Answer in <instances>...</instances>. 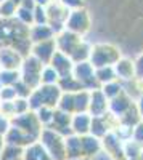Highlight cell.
<instances>
[{
	"instance_id": "cell-22",
	"label": "cell",
	"mask_w": 143,
	"mask_h": 160,
	"mask_svg": "<svg viewBox=\"0 0 143 160\" xmlns=\"http://www.w3.org/2000/svg\"><path fill=\"white\" fill-rule=\"evenodd\" d=\"M21 160H51V157L48 155V152L44 149V146L34 141L32 144L26 146L23 149V158Z\"/></svg>"
},
{
	"instance_id": "cell-4",
	"label": "cell",
	"mask_w": 143,
	"mask_h": 160,
	"mask_svg": "<svg viewBox=\"0 0 143 160\" xmlns=\"http://www.w3.org/2000/svg\"><path fill=\"white\" fill-rule=\"evenodd\" d=\"M64 29L81 35V37H85L92 31V16L87 11V8H79V10L69 11L66 21H64Z\"/></svg>"
},
{
	"instance_id": "cell-21",
	"label": "cell",
	"mask_w": 143,
	"mask_h": 160,
	"mask_svg": "<svg viewBox=\"0 0 143 160\" xmlns=\"http://www.w3.org/2000/svg\"><path fill=\"white\" fill-rule=\"evenodd\" d=\"M55 38V32L48 24H32L29 28V40L32 43L44 42V40Z\"/></svg>"
},
{
	"instance_id": "cell-43",
	"label": "cell",
	"mask_w": 143,
	"mask_h": 160,
	"mask_svg": "<svg viewBox=\"0 0 143 160\" xmlns=\"http://www.w3.org/2000/svg\"><path fill=\"white\" fill-rule=\"evenodd\" d=\"M135 106H137V111H138V115H140V120L143 122V95L135 101Z\"/></svg>"
},
{
	"instance_id": "cell-29",
	"label": "cell",
	"mask_w": 143,
	"mask_h": 160,
	"mask_svg": "<svg viewBox=\"0 0 143 160\" xmlns=\"http://www.w3.org/2000/svg\"><path fill=\"white\" fill-rule=\"evenodd\" d=\"M58 80H60L58 72L50 64H44L40 71V85H56Z\"/></svg>"
},
{
	"instance_id": "cell-9",
	"label": "cell",
	"mask_w": 143,
	"mask_h": 160,
	"mask_svg": "<svg viewBox=\"0 0 143 160\" xmlns=\"http://www.w3.org/2000/svg\"><path fill=\"white\" fill-rule=\"evenodd\" d=\"M101 152H105L111 160H125L124 157V141L114 131L106 133L101 138Z\"/></svg>"
},
{
	"instance_id": "cell-17",
	"label": "cell",
	"mask_w": 143,
	"mask_h": 160,
	"mask_svg": "<svg viewBox=\"0 0 143 160\" xmlns=\"http://www.w3.org/2000/svg\"><path fill=\"white\" fill-rule=\"evenodd\" d=\"M3 139H5V144L19 146V148H26V146H29V144H32V142L35 141L32 136L28 135V133H24L23 130L13 127V125H11V127L8 128V131L5 133Z\"/></svg>"
},
{
	"instance_id": "cell-37",
	"label": "cell",
	"mask_w": 143,
	"mask_h": 160,
	"mask_svg": "<svg viewBox=\"0 0 143 160\" xmlns=\"http://www.w3.org/2000/svg\"><path fill=\"white\" fill-rule=\"evenodd\" d=\"M13 88H15V91H16V98H29L31 91H32L24 82H21V80H18V82L13 85Z\"/></svg>"
},
{
	"instance_id": "cell-7",
	"label": "cell",
	"mask_w": 143,
	"mask_h": 160,
	"mask_svg": "<svg viewBox=\"0 0 143 160\" xmlns=\"http://www.w3.org/2000/svg\"><path fill=\"white\" fill-rule=\"evenodd\" d=\"M11 125L16 127L19 130H23L24 133H28L29 136H32L35 141L40 136V131H42V123L39 122V118L35 115L34 111H28L26 114H21V115H15L11 118Z\"/></svg>"
},
{
	"instance_id": "cell-19",
	"label": "cell",
	"mask_w": 143,
	"mask_h": 160,
	"mask_svg": "<svg viewBox=\"0 0 143 160\" xmlns=\"http://www.w3.org/2000/svg\"><path fill=\"white\" fill-rule=\"evenodd\" d=\"M48 64H50L51 68H53V69L58 72V75H60V77L71 74V72H72V68H74L72 59H71L68 55H64V53L58 51V50L55 51L53 58L50 59V62H48Z\"/></svg>"
},
{
	"instance_id": "cell-47",
	"label": "cell",
	"mask_w": 143,
	"mask_h": 160,
	"mask_svg": "<svg viewBox=\"0 0 143 160\" xmlns=\"http://www.w3.org/2000/svg\"><path fill=\"white\" fill-rule=\"evenodd\" d=\"M0 88H2V83H0Z\"/></svg>"
},
{
	"instance_id": "cell-10",
	"label": "cell",
	"mask_w": 143,
	"mask_h": 160,
	"mask_svg": "<svg viewBox=\"0 0 143 160\" xmlns=\"http://www.w3.org/2000/svg\"><path fill=\"white\" fill-rule=\"evenodd\" d=\"M85 37H81V35H77L74 32H69L66 29H63L61 32H58L55 35V45H56V50L64 53V55H71V53L74 51V48L79 45L82 40Z\"/></svg>"
},
{
	"instance_id": "cell-5",
	"label": "cell",
	"mask_w": 143,
	"mask_h": 160,
	"mask_svg": "<svg viewBox=\"0 0 143 160\" xmlns=\"http://www.w3.org/2000/svg\"><path fill=\"white\" fill-rule=\"evenodd\" d=\"M44 68V64L34 58L32 55L23 58V62L19 66V80L24 82L31 90L37 88L40 85V71Z\"/></svg>"
},
{
	"instance_id": "cell-42",
	"label": "cell",
	"mask_w": 143,
	"mask_h": 160,
	"mask_svg": "<svg viewBox=\"0 0 143 160\" xmlns=\"http://www.w3.org/2000/svg\"><path fill=\"white\" fill-rule=\"evenodd\" d=\"M135 62V72H137V77L138 78H143V51L137 56V59H134Z\"/></svg>"
},
{
	"instance_id": "cell-1",
	"label": "cell",
	"mask_w": 143,
	"mask_h": 160,
	"mask_svg": "<svg viewBox=\"0 0 143 160\" xmlns=\"http://www.w3.org/2000/svg\"><path fill=\"white\" fill-rule=\"evenodd\" d=\"M61 96V90L58 85H39L31 91V95L28 98L29 101V109L37 111L39 108H56L58 99Z\"/></svg>"
},
{
	"instance_id": "cell-30",
	"label": "cell",
	"mask_w": 143,
	"mask_h": 160,
	"mask_svg": "<svg viewBox=\"0 0 143 160\" xmlns=\"http://www.w3.org/2000/svg\"><path fill=\"white\" fill-rule=\"evenodd\" d=\"M23 149L19 146L5 144L2 152H0V160H21L23 158Z\"/></svg>"
},
{
	"instance_id": "cell-3",
	"label": "cell",
	"mask_w": 143,
	"mask_h": 160,
	"mask_svg": "<svg viewBox=\"0 0 143 160\" xmlns=\"http://www.w3.org/2000/svg\"><path fill=\"white\" fill-rule=\"evenodd\" d=\"M37 141L44 146V149L48 152L51 160H68L66 149H64V136H61L60 133L50 128H42Z\"/></svg>"
},
{
	"instance_id": "cell-39",
	"label": "cell",
	"mask_w": 143,
	"mask_h": 160,
	"mask_svg": "<svg viewBox=\"0 0 143 160\" xmlns=\"http://www.w3.org/2000/svg\"><path fill=\"white\" fill-rule=\"evenodd\" d=\"M16 98V91L13 87H2L0 88V101H13Z\"/></svg>"
},
{
	"instance_id": "cell-32",
	"label": "cell",
	"mask_w": 143,
	"mask_h": 160,
	"mask_svg": "<svg viewBox=\"0 0 143 160\" xmlns=\"http://www.w3.org/2000/svg\"><path fill=\"white\" fill-rule=\"evenodd\" d=\"M32 10H34V8L18 7V8H16V13H15V19H18L21 24H24V26H28V28H31V26L34 24Z\"/></svg>"
},
{
	"instance_id": "cell-14",
	"label": "cell",
	"mask_w": 143,
	"mask_h": 160,
	"mask_svg": "<svg viewBox=\"0 0 143 160\" xmlns=\"http://www.w3.org/2000/svg\"><path fill=\"white\" fill-rule=\"evenodd\" d=\"M113 69H114V74H116V78L121 80V82H129L137 77V72H135V62L134 59L130 58H125V56H121L118 61L113 64Z\"/></svg>"
},
{
	"instance_id": "cell-28",
	"label": "cell",
	"mask_w": 143,
	"mask_h": 160,
	"mask_svg": "<svg viewBox=\"0 0 143 160\" xmlns=\"http://www.w3.org/2000/svg\"><path fill=\"white\" fill-rule=\"evenodd\" d=\"M100 90L105 93V96H106L108 99H113V98H116V96H119L121 93L124 91V85H122L121 80L116 78V80H113V82H108V83H105V85H101Z\"/></svg>"
},
{
	"instance_id": "cell-15",
	"label": "cell",
	"mask_w": 143,
	"mask_h": 160,
	"mask_svg": "<svg viewBox=\"0 0 143 160\" xmlns=\"http://www.w3.org/2000/svg\"><path fill=\"white\" fill-rule=\"evenodd\" d=\"M23 62V56L11 47L0 48V69H11L19 71V66Z\"/></svg>"
},
{
	"instance_id": "cell-12",
	"label": "cell",
	"mask_w": 143,
	"mask_h": 160,
	"mask_svg": "<svg viewBox=\"0 0 143 160\" xmlns=\"http://www.w3.org/2000/svg\"><path fill=\"white\" fill-rule=\"evenodd\" d=\"M45 128H50V130L60 133V135L64 136V138L72 135V130H71V114L63 112L60 109H55L53 111V117H51V122Z\"/></svg>"
},
{
	"instance_id": "cell-46",
	"label": "cell",
	"mask_w": 143,
	"mask_h": 160,
	"mask_svg": "<svg viewBox=\"0 0 143 160\" xmlns=\"http://www.w3.org/2000/svg\"><path fill=\"white\" fill-rule=\"evenodd\" d=\"M2 2H3V0H0V3H2Z\"/></svg>"
},
{
	"instance_id": "cell-41",
	"label": "cell",
	"mask_w": 143,
	"mask_h": 160,
	"mask_svg": "<svg viewBox=\"0 0 143 160\" xmlns=\"http://www.w3.org/2000/svg\"><path fill=\"white\" fill-rule=\"evenodd\" d=\"M10 127H11V118H8L3 114H0V135L5 136V133L8 131Z\"/></svg>"
},
{
	"instance_id": "cell-16",
	"label": "cell",
	"mask_w": 143,
	"mask_h": 160,
	"mask_svg": "<svg viewBox=\"0 0 143 160\" xmlns=\"http://www.w3.org/2000/svg\"><path fill=\"white\" fill-rule=\"evenodd\" d=\"M90 125H92V115L88 112H77L71 115V130L74 135L77 136L88 135Z\"/></svg>"
},
{
	"instance_id": "cell-33",
	"label": "cell",
	"mask_w": 143,
	"mask_h": 160,
	"mask_svg": "<svg viewBox=\"0 0 143 160\" xmlns=\"http://www.w3.org/2000/svg\"><path fill=\"white\" fill-rule=\"evenodd\" d=\"M56 108H47V106H44V108H39L37 111H34L35 115H37V118H39V122L42 123L44 128L48 127V123L51 122V117H53V111Z\"/></svg>"
},
{
	"instance_id": "cell-20",
	"label": "cell",
	"mask_w": 143,
	"mask_h": 160,
	"mask_svg": "<svg viewBox=\"0 0 143 160\" xmlns=\"http://www.w3.org/2000/svg\"><path fill=\"white\" fill-rule=\"evenodd\" d=\"M135 101H132V98H129L125 93L122 91L119 96H116L113 99H109V106H108V112H111L114 117H121L130 106H134Z\"/></svg>"
},
{
	"instance_id": "cell-45",
	"label": "cell",
	"mask_w": 143,
	"mask_h": 160,
	"mask_svg": "<svg viewBox=\"0 0 143 160\" xmlns=\"http://www.w3.org/2000/svg\"><path fill=\"white\" fill-rule=\"evenodd\" d=\"M11 2H13V3H15L16 7H19V5L23 3V0H11Z\"/></svg>"
},
{
	"instance_id": "cell-2",
	"label": "cell",
	"mask_w": 143,
	"mask_h": 160,
	"mask_svg": "<svg viewBox=\"0 0 143 160\" xmlns=\"http://www.w3.org/2000/svg\"><path fill=\"white\" fill-rule=\"evenodd\" d=\"M121 56L122 53L118 45L109 42H100L92 45L88 61L93 68H103V66H113Z\"/></svg>"
},
{
	"instance_id": "cell-38",
	"label": "cell",
	"mask_w": 143,
	"mask_h": 160,
	"mask_svg": "<svg viewBox=\"0 0 143 160\" xmlns=\"http://www.w3.org/2000/svg\"><path fill=\"white\" fill-rule=\"evenodd\" d=\"M60 3L63 7H66L69 11L79 10V8H85V0H60Z\"/></svg>"
},
{
	"instance_id": "cell-44",
	"label": "cell",
	"mask_w": 143,
	"mask_h": 160,
	"mask_svg": "<svg viewBox=\"0 0 143 160\" xmlns=\"http://www.w3.org/2000/svg\"><path fill=\"white\" fill-rule=\"evenodd\" d=\"M48 2H50V0H34V3L39 5V7H45Z\"/></svg>"
},
{
	"instance_id": "cell-24",
	"label": "cell",
	"mask_w": 143,
	"mask_h": 160,
	"mask_svg": "<svg viewBox=\"0 0 143 160\" xmlns=\"http://www.w3.org/2000/svg\"><path fill=\"white\" fill-rule=\"evenodd\" d=\"M56 85H58V88L61 90V93H76V91L84 90L82 85H81V82H79V80H77L72 74H68V75L60 77V80H58Z\"/></svg>"
},
{
	"instance_id": "cell-34",
	"label": "cell",
	"mask_w": 143,
	"mask_h": 160,
	"mask_svg": "<svg viewBox=\"0 0 143 160\" xmlns=\"http://www.w3.org/2000/svg\"><path fill=\"white\" fill-rule=\"evenodd\" d=\"M16 5L11 2V0H3L0 3V18L2 19H11L15 18V13H16Z\"/></svg>"
},
{
	"instance_id": "cell-11",
	"label": "cell",
	"mask_w": 143,
	"mask_h": 160,
	"mask_svg": "<svg viewBox=\"0 0 143 160\" xmlns=\"http://www.w3.org/2000/svg\"><path fill=\"white\" fill-rule=\"evenodd\" d=\"M108 106H109V99L105 96L100 88L90 91V98H88V109L87 112L92 117H100L105 115L108 112Z\"/></svg>"
},
{
	"instance_id": "cell-8",
	"label": "cell",
	"mask_w": 143,
	"mask_h": 160,
	"mask_svg": "<svg viewBox=\"0 0 143 160\" xmlns=\"http://www.w3.org/2000/svg\"><path fill=\"white\" fill-rule=\"evenodd\" d=\"M71 74L81 82V85H82L84 90L92 91V90L100 88L97 78H95V68L90 64V61L74 62V68H72V72Z\"/></svg>"
},
{
	"instance_id": "cell-35",
	"label": "cell",
	"mask_w": 143,
	"mask_h": 160,
	"mask_svg": "<svg viewBox=\"0 0 143 160\" xmlns=\"http://www.w3.org/2000/svg\"><path fill=\"white\" fill-rule=\"evenodd\" d=\"M13 111H15V115H21V114H26L28 111H31L28 98H15L13 99Z\"/></svg>"
},
{
	"instance_id": "cell-36",
	"label": "cell",
	"mask_w": 143,
	"mask_h": 160,
	"mask_svg": "<svg viewBox=\"0 0 143 160\" xmlns=\"http://www.w3.org/2000/svg\"><path fill=\"white\" fill-rule=\"evenodd\" d=\"M32 16H34V24H47L45 7H39V5H35L34 10H32Z\"/></svg>"
},
{
	"instance_id": "cell-26",
	"label": "cell",
	"mask_w": 143,
	"mask_h": 160,
	"mask_svg": "<svg viewBox=\"0 0 143 160\" xmlns=\"http://www.w3.org/2000/svg\"><path fill=\"white\" fill-rule=\"evenodd\" d=\"M88 98H90V91L88 90H81V91L74 93V114L87 112V109H88Z\"/></svg>"
},
{
	"instance_id": "cell-40",
	"label": "cell",
	"mask_w": 143,
	"mask_h": 160,
	"mask_svg": "<svg viewBox=\"0 0 143 160\" xmlns=\"http://www.w3.org/2000/svg\"><path fill=\"white\" fill-rule=\"evenodd\" d=\"M134 141H137L138 144L143 146V122H138L134 128H132V136Z\"/></svg>"
},
{
	"instance_id": "cell-25",
	"label": "cell",
	"mask_w": 143,
	"mask_h": 160,
	"mask_svg": "<svg viewBox=\"0 0 143 160\" xmlns=\"http://www.w3.org/2000/svg\"><path fill=\"white\" fill-rule=\"evenodd\" d=\"M90 50H92V43H88L84 38L82 42L74 48V51L69 55V58L72 59V62H82V61H88L90 58Z\"/></svg>"
},
{
	"instance_id": "cell-27",
	"label": "cell",
	"mask_w": 143,
	"mask_h": 160,
	"mask_svg": "<svg viewBox=\"0 0 143 160\" xmlns=\"http://www.w3.org/2000/svg\"><path fill=\"white\" fill-rule=\"evenodd\" d=\"M95 78L98 85H105L108 82H113L116 80V74H114V69L113 66H103V68H95Z\"/></svg>"
},
{
	"instance_id": "cell-13",
	"label": "cell",
	"mask_w": 143,
	"mask_h": 160,
	"mask_svg": "<svg viewBox=\"0 0 143 160\" xmlns=\"http://www.w3.org/2000/svg\"><path fill=\"white\" fill-rule=\"evenodd\" d=\"M55 51H56L55 38H50V40H44V42L32 43V47H31V55H32L34 58H37L42 64H48L50 59L53 58Z\"/></svg>"
},
{
	"instance_id": "cell-23",
	"label": "cell",
	"mask_w": 143,
	"mask_h": 160,
	"mask_svg": "<svg viewBox=\"0 0 143 160\" xmlns=\"http://www.w3.org/2000/svg\"><path fill=\"white\" fill-rule=\"evenodd\" d=\"M64 149H66V158L68 160H79L82 158L81 152V136L77 135H69L64 138Z\"/></svg>"
},
{
	"instance_id": "cell-31",
	"label": "cell",
	"mask_w": 143,
	"mask_h": 160,
	"mask_svg": "<svg viewBox=\"0 0 143 160\" xmlns=\"http://www.w3.org/2000/svg\"><path fill=\"white\" fill-rule=\"evenodd\" d=\"M19 80V71L0 69V83L2 87H13Z\"/></svg>"
},
{
	"instance_id": "cell-18",
	"label": "cell",
	"mask_w": 143,
	"mask_h": 160,
	"mask_svg": "<svg viewBox=\"0 0 143 160\" xmlns=\"http://www.w3.org/2000/svg\"><path fill=\"white\" fill-rule=\"evenodd\" d=\"M81 152L82 158H93L95 155L101 154V139L88 135L81 136Z\"/></svg>"
},
{
	"instance_id": "cell-6",
	"label": "cell",
	"mask_w": 143,
	"mask_h": 160,
	"mask_svg": "<svg viewBox=\"0 0 143 160\" xmlns=\"http://www.w3.org/2000/svg\"><path fill=\"white\" fill-rule=\"evenodd\" d=\"M45 13H47V24L56 35L58 32L64 29V21H66L69 15V10L66 7H63L60 3V0H50L45 5Z\"/></svg>"
}]
</instances>
